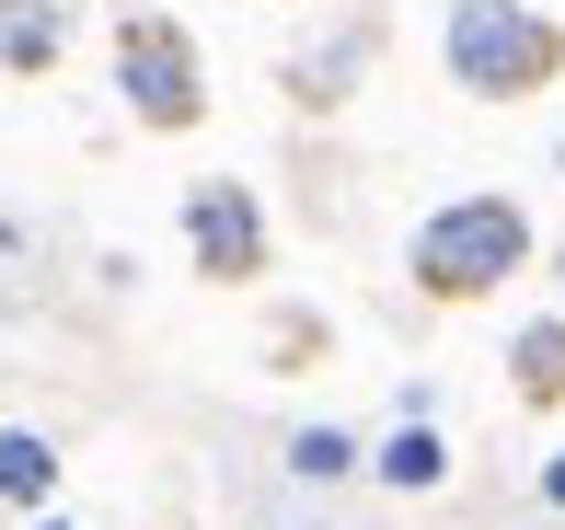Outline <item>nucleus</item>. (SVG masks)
I'll use <instances>...</instances> for the list:
<instances>
[{
  "mask_svg": "<svg viewBox=\"0 0 565 530\" xmlns=\"http://www.w3.org/2000/svg\"><path fill=\"white\" fill-rule=\"evenodd\" d=\"M520 255H531V219L508 208V196H450L439 219L416 231V289L427 300H484V289H508L520 277Z\"/></svg>",
  "mask_w": 565,
  "mask_h": 530,
  "instance_id": "f257e3e1",
  "label": "nucleus"
},
{
  "mask_svg": "<svg viewBox=\"0 0 565 530\" xmlns=\"http://www.w3.org/2000/svg\"><path fill=\"white\" fill-rule=\"evenodd\" d=\"M565 69V35L543 12H520V0H450V82L484 93V105H508V93H543Z\"/></svg>",
  "mask_w": 565,
  "mask_h": 530,
  "instance_id": "f03ea898",
  "label": "nucleus"
},
{
  "mask_svg": "<svg viewBox=\"0 0 565 530\" xmlns=\"http://www.w3.org/2000/svg\"><path fill=\"white\" fill-rule=\"evenodd\" d=\"M116 93H127V116H139V128H196V116H209V82H196L185 23L127 12V23H116Z\"/></svg>",
  "mask_w": 565,
  "mask_h": 530,
  "instance_id": "7ed1b4c3",
  "label": "nucleus"
},
{
  "mask_svg": "<svg viewBox=\"0 0 565 530\" xmlns=\"http://www.w3.org/2000/svg\"><path fill=\"white\" fill-rule=\"evenodd\" d=\"M185 242H196V266H209L220 289L266 277V219H254L243 185H185Z\"/></svg>",
  "mask_w": 565,
  "mask_h": 530,
  "instance_id": "20e7f679",
  "label": "nucleus"
},
{
  "mask_svg": "<svg viewBox=\"0 0 565 530\" xmlns=\"http://www.w3.org/2000/svg\"><path fill=\"white\" fill-rule=\"evenodd\" d=\"M46 485H58V439L0 426V508H46Z\"/></svg>",
  "mask_w": 565,
  "mask_h": 530,
  "instance_id": "39448f33",
  "label": "nucleus"
},
{
  "mask_svg": "<svg viewBox=\"0 0 565 530\" xmlns=\"http://www.w3.org/2000/svg\"><path fill=\"white\" fill-rule=\"evenodd\" d=\"M370 473H381V485H393V496H427V485H439V473H450V450H439V426H393Z\"/></svg>",
  "mask_w": 565,
  "mask_h": 530,
  "instance_id": "423d86ee",
  "label": "nucleus"
},
{
  "mask_svg": "<svg viewBox=\"0 0 565 530\" xmlns=\"http://www.w3.org/2000/svg\"><path fill=\"white\" fill-rule=\"evenodd\" d=\"M508 369H520V403H565V323H531Z\"/></svg>",
  "mask_w": 565,
  "mask_h": 530,
  "instance_id": "0eeeda50",
  "label": "nucleus"
},
{
  "mask_svg": "<svg viewBox=\"0 0 565 530\" xmlns=\"http://www.w3.org/2000/svg\"><path fill=\"white\" fill-rule=\"evenodd\" d=\"M58 58V12H46V0H12V12H0V69H46Z\"/></svg>",
  "mask_w": 565,
  "mask_h": 530,
  "instance_id": "6e6552de",
  "label": "nucleus"
},
{
  "mask_svg": "<svg viewBox=\"0 0 565 530\" xmlns=\"http://www.w3.org/2000/svg\"><path fill=\"white\" fill-rule=\"evenodd\" d=\"M289 473H300V485H335V473H358V439H347V426H300Z\"/></svg>",
  "mask_w": 565,
  "mask_h": 530,
  "instance_id": "1a4fd4ad",
  "label": "nucleus"
},
{
  "mask_svg": "<svg viewBox=\"0 0 565 530\" xmlns=\"http://www.w3.org/2000/svg\"><path fill=\"white\" fill-rule=\"evenodd\" d=\"M543 496H554V508H565V462H554V473H543Z\"/></svg>",
  "mask_w": 565,
  "mask_h": 530,
  "instance_id": "9d476101",
  "label": "nucleus"
},
{
  "mask_svg": "<svg viewBox=\"0 0 565 530\" xmlns=\"http://www.w3.org/2000/svg\"><path fill=\"white\" fill-rule=\"evenodd\" d=\"M35 530H70V519H35Z\"/></svg>",
  "mask_w": 565,
  "mask_h": 530,
  "instance_id": "9b49d317",
  "label": "nucleus"
}]
</instances>
